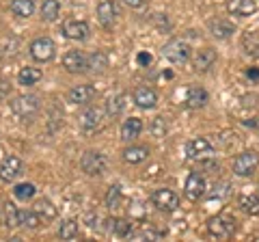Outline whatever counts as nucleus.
<instances>
[{
	"label": "nucleus",
	"mask_w": 259,
	"mask_h": 242,
	"mask_svg": "<svg viewBox=\"0 0 259 242\" xmlns=\"http://www.w3.org/2000/svg\"><path fill=\"white\" fill-rule=\"evenodd\" d=\"M218 169H221V165H218L214 158H209V156L199 158V165H197L199 173H218Z\"/></svg>",
	"instance_id": "c9c22d12"
},
{
	"label": "nucleus",
	"mask_w": 259,
	"mask_h": 242,
	"mask_svg": "<svg viewBox=\"0 0 259 242\" xmlns=\"http://www.w3.org/2000/svg\"><path fill=\"white\" fill-rule=\"evenodd\" d=\"M93 98H95V87H91V85H76L74 89H69V93H67V102L76 104V106L93 102Z\"/></svg>",
	"instance_id": "4468645a"
},
{
	"label": "nucleus",
	"mask_w": 259,
	"mask_h": 242,
	"mask_svg": "<svg viewBox=\"0 0 259 242\" xmlns=\"http://www.w3.org/2000/svg\"><path fill=\"white\" fill-rule=\"evenodd\" d=\"M147 158H149V149L143 147V145H132V147H127L123 151V160L127 165H141Z\"/></svg>",
	"instance_id": "4be33fe9"
},
{
	"label": "nucleus",
	"mask_w": 259,
	"mask_h": 242,
	"mask_svg": "<svg viewBox=\"0 0 259 242\" xmlns=\"http://www.w3.org/2000/svg\"><path fill=\"white\" fill-rule=\"evenodd\" d=\"M207 102H209V95H207L205 89H201V87H190L188 93H186V106L192 108V110L203 108Z\"/></svg>",
	"instance_id": "6ab92c4d"
},
{
	"label": "nucleus",
	"mask_w": 259,
	"mask_h": 242,
	"mask_svg": "<svg viewBox=\"0 0 259 242\" xmlns=\"http://www.w3.org/2000/svg\"><path fill=\"white\" fill-rule=\"evenodd\" d=\"M125 7H130V9H141V7L147 5V0H121Z\"/></svg>",
	"instance_id": "ea45409f"
},
{
	"label": "nucleus",
	"mask_w": 259,
	"mask_h": 242,
	"mask_svg": "<svg viewBox=\"0 0 259 242\" xmlns=\"http://www.w3.org/2000/svg\"><path fill=\"white\" fill-rule=\"evenodd\" d=\"M136 61H139V65H149V63H151V54L149 52H141Z\"/></svg>",
	"instance_id": "a19ab883"
},
{
	"label": "nucleus",
	"mask_w": 259,
	"mask_h": 242,
	"mask_svg": "<svg viewBox=\"0 0 259 242\" xmlns=\"http://www.w3.org/2000/svg\"><path fill=\"white\" fill-rule=\"evenodd\" d=\"M63 67L69 71V74H82L89 69V56L82 54L80 50H69L63 56Z\"/></svg>",
	"instance_id": "9d476101"
},
{
	"label": "nucleus",
	"mask_w": 259,
	"mask_h": 242,
	"mask_svg": "<svg viewBox=\"0 0 259 242\" xmlns=\"http://www.w3.org/2000/svg\"><path fill=\"white\" fill-rule=\"evenodd\" d=\"M0 212H3V206H0Z\"/></svg>",
	"instance_id": "37998d69"
},
{
	"label": "nucleus",
	"mask_w": 259,
	"mask_h": 242,
	"mask_svg": "<svg viewBox=\"0 0 259 242\" xmlns=\"http://www.w3.org/2000/svg\"><path fill=\"white\" fill-rule=\"evenodd\" d=\"M257 167H259V154L253 149L242 151V154H238L236 160H233V173H236L238 177L253 175L257 171Z\"/></svg>",
	"instance_id": "7ed1b4c3"
},
{
	"label": "nucleus",
	"mask_w": 259,
	"mask_h": 242,
	"mask_svg": "<svg viewBox=\"0 0 259 242\" xmlns=\"http://www.w3.org/2000/svg\"><path fill=\"white\" fill-rule=\"evenodd\" d=\"M5 225L9 229H18L22 225V210H18L13 204L5 206Z\"/></svg>",
	"instance_id": "bb28decb"
},
{
	"label": "nucleus",
	"mask_w": 259,
	"mask_h": 242,
	"mask_svg": "<svg viewBox=\"0 0 259 242\" xmlns=\"http://www.w3.org/2000/svg\"><path fill=\"white\" fill-rule=\"evenodd\" d=\"M61 15V3L59 0H44L41 5V18L46 22H56Z\"/></svg>",
	"instance_id": "cd10ccee"
},
{
	"label": "nucleus",
	"mask_w": 259,
	"mask_h": 242,
	"mask_svg": "<svg viewBox=\"0 0 259 242\" xmlns=\"http://www.w3.org/2000/svg\"><path fill=\"white\" fill-rule=\"evenodd\" d=\"M41 216H39L35 210H22V225H26L30 229H37L39 225H41Z\"/></svg>",
	"instance_id": "f704fd0d"
},
{
	"label": "nucleus",
	"mask_w": 259,
	"mask_h": 242,
	"mask_svg": "<svg viewBox=\"0 0 259 242\" xmlns=\"http://www.w3.org/2000/svg\"><path fill=\"white\" fill-rule=\"evenodd\" d=\"M143 132V121L139 117H130L123 121V126H121V141H134V139H139V134Z\"/></svg>",
	"instance_id": "aec40b11"
},
{
	"label": "nucleus",
	"mask_w": 259,
	"mask_h": 242,
	"mask_svg": "<svg viewBox=\"0 0 259 242\" xmlns=\"http://www.w3.org/2000/svg\"><path fill=\"white\" fill-rule=\"evenodd\" d=\"M35 192H37L35 184H28V182L18 184V186L13 188V195L18 197L20 201H28V199H32V197H35Z\"/></svg>",
	"instance_id": "473e14b6"
},
{
	"label": "nucleus",
	"mask_w": 259,
	"mask_h": 242,
	"mask_svg": "<svg viewBox=\"0 0 259 242\" xmlns=\"http://www.w3.org/2000/svg\"><path fill=\"white\" fill-rule=\"evenodd\" d=\"M28 50H30V56L37 63H50L56 56V46L50 37H37L35 42L30 44Z\"/></svg>",
	"instance_id": "39448f33"
},
{
	"label": "nucleus",
	"mask_w": 259,
	"mask_h": 242,
	"mask_svg": "<svg viewBox=\"0 0 259 242\" xmlns=\"http://www.w3.org/2000/svg\"><path fill=\"white\" fill-rule=\"evenodd\" d=\"M106 54L104 52H93L91 56H89V69H97V71H102L104 67H106Z\"/></svg>",
	"instance_id": "e433bc0d"
},
{
	"label": "nucleus",
	"mask_w": 259,
	"mask_h": 242,
	"mask_svg": "<svg viewBox=\"0 0 259 242\" xmlns=\"http://www.w3.org/2000/svg\"><path fill=\"white\" fill-rule=\"evenodd\" d=\"M121 199H123V195H121V186L119 184H112V186L108 188V192H106V206L112 210V208H119L121 206Z\"/></svg>",
	"instance_id": "72a5a7b5"
},
{
	"label": "nucleus",
	"mask_w": 259,
	"mask_h": 242,
	"mask_svg": "<svg viewBox=\"0 0 259 242\" xmlns=\"http://www.w3.org/2000/svg\"><path fill=\"white\" fill-rule=\"evenodd\" d=\"M106 167H108V160H106V156H104L102 151H84L82 158H80V169H82L87 175H91V177L104 175Z\"/></svg>",
	"instance_id": "f257e3e1"
},
{
	"label": "nucleus",
	"mask_w": 259,
	"mask_h": 242,
	"mask_svg": "<svg viewBox=\"0 0 259 242\" xmlns=\"http://www.w3.org/2000/svg\"><path fill=\"white\" fill-rule=\"evenodd\" d=\"M162 56L166 61H171L173 65H184L190 59V46L182 42V39H171V42L162 48Z\"/></svg>",
	"instance_id": "f03ea898"
},
{
	"label": "nucleus",
	"mask_w": 259,
	"mask_h": 242,
	"mask_svg": "<svg viewBox=\"0 0 259 242\" xmlns=\"http://www.w3.org/2000/svg\"><path fill=\"white\" fill-rule=\"evenodd\" d=\"M149 130H151V134L156 136V139H162V136L166 134V119L164 117H156V119L151 121Z\"/></svg>",
	"instance_id": "4c0bfd02"
},
{
	"label": "nucleus",
	"mask_w": 259,
	"mask_h": 242,
	"mask_svg": "<svg viewBox=\"0 0 259 242\" xmlns=\"http://www.w3.org/2000/svg\"><path fill=\"white\" fill-rule=\"evenodd\" d=\"M212 154H214V145L205 136H197V139L188 141V145H186V156L190 160H199V158H205Z\"/></svg>",
	"instance_id": "1a4fd4ad"
},
{
	"label": "nucleus",
	"mask_w": 259,
	"mask_h": 242,
	"mask_svg": "<svg viewBox=\"0 0 259 242\" xmlns=\"http://www.w3.org/2000/svg\"><path fill=\"white\" fill-rule=\"evenodd\" d=\"M205 192H207V184H205L203 173H199V171L188 173L186 184H184V195L190 201H199V199L205 197Z\"/></svg>",
	"instance_id": "423d86ee"
},
{
	"label": "nucleus",
	"mask_w": 259,
	"mask_h": 242,
	"mask_svg": "<svg viewBox=\"0 0 259 242\" xmlns=\"http://www.w3.org/2000/svg\"><path fill=\"white\" fill-rule=\"evenodd\" d=\"M41 78H44V71L41 69H37V67H24V69H20V74H18V83L24 85V87H32V85H37Z\"/></svg>",
	"instance_id": "393cba45"
},
{
	"label": "nucleus",
	"mask_w": 259,
	"mask_h": 242,
	"mask_svg": "<svg viewBox=\"0 0 259 242\" xmlns=\"http://www.w3.org/2000/svg\"><path fill=\"white\" fill-rule=\"evenodd\" d=\"M134 104L139 108H145V110H149V108H153L158 104V95H156V91L153 89H149V87H139L134 91Z\"/></svg>",
	"instance_id": "a211bd4d"
},
{
	"label": "nucleus",
	"mask_w": 259,
	"mask_h": 242,
	"mask_svg": "<svg viewBox=\"0 0 259 242\" xmlns=\"http://www.w3.org/2000/svg\"><path fill=\"white\" fill-rule=\"evenodd\" d=\"M231 195V184L229 182H221V184H216L214 190H212V199H227Z\"/></svg>",
	"instance_id": "58836bf2"
},
{
	"label": "nucleus",
	"mask_w": 259,
	"mask_h": 242,
	"mask_svg": "<svg viewBox=\"0 0 259 242\" xmlns=\"http://www.w3.org/2000/svg\"><path fill=\"white\" fill-rule=\"evenodd\" d=\"M35 212L41 216L44 221H52V219H56V206H52V201L50 199H39V201H35Z\"/></svg>",
	"instance_id": "a878e982"
},
{
	"label": "nucleus",
	"mask_w": 259,
	"mask_h": 242,
	"mask_svg": "<svg viewBox=\"0 0 259 242\" xmlns=\"http://www.w3.org/2000/svg\"><path fill=\"white\" fill-rule=\"evenodd\" d=\"M117 15H119V7H117V3H112V0H102V3L97 5V20H100L104 28H110L112 24H115Z\"/></svg>",
	"instance_id": "ddd939ff"
},
{
	"label": "nucleus",
	"mask_w": 259,
	"mask_h": 242,
	"mask_svg": "<svg viewBox=\"0 0 259 242\" xmlns=\"http://www.w3.org/2000/svg\"><path fill=\"white\" fill-rule=\"evenodd\" d=\"M9 11L13 15H18V18H30L35 13V3L32 0H11Z\"/></svg>",
	"instance_id": "b1692460"
},
{
	"label": "nucleus",
	"mask_w": 259,
	"mask_h": 242,
	"mask_svg": "<svg viewBox=\"0 0 259 242\" xmlns=\"http://www.w3.org/2000/svg\"><path fill=\"white\" fill-rule=\"evenodd\" d=\"M63 35L71 39V42H84L89 37V24L78 20H67L63 24Z\"/></svg>",
	"instance_id": "2eb2a0df"
},
{
	"label": "nucleus",
	"mask_w": 259,
	"mask_h": 242,
	"mask_svg": "<svg viewBox=\"0 0 259 242\" xmlns=\"http://www.w3.org/2000/svg\"><path fill=\"white\" fill-rule=\"evenodd\" d=\"M11 110L20 119H32L39 112V98L37 95H18L11 102Z\"/></svg>",
	"instance_id": "20e7f679"
},
{
	"label": "nucleus",
	"mask_w": 259,
	"mask_h": 242,
	"mask_svg": "<svg viewBox=\"0 0 259 242\" xmlns=\"http://www.w3.org/2000/svg\"><path fill=\"white\" fill-rule=\"evenodd\" d=\"M248 78H259V69H248Z\"/></svg>",
	"instance_id": "79ce46f5"
},
{
	"label": "nucleus",
	"mask_w": 259,
	"mask_h": 242,
	"mask_svg": "<svg viewBox=\"0 0 259 242\" xmlns=\"http://www.w3.org/2000/svg\"><path fill=\"white\" fill-rule=\"evenodd\" d=\"M78 126L82 132H95L102 128V110L100 108H87L78 115Z\"/></svg>",
	"instance_id": "f8f14e48"
},
{
	"label": "nucleus",
	"mask_w": 259,
	"mask_h": 242,
	"mask_svg": "<svg viewBox=\"0 0 259 242\" xmlns=\"http://www.w3.org/2000/svg\"><path fill=\"white\" fill-rule=\"evenodd\" d=\"M106 223H108V231L115 233V236H119V238H127V236L134 233L132 223L125 221V219H108Z\"/></svg>",
	"instance_id": "5701e85b"
},
{
	"label": "nucleus",
	"mask_w": 259,
	"mask_h": 242,
	"mask_svg": "<svg viewBox=\"0 0 259 242\" xmlns=\"http://www.w3.org/2000/svg\"><path fill=\"white\" fill-rule=\"evenodd\" d=\"M216 50L214 48H203V50H199L197 56H194V69L201 71V74H205V71H209L214 67L216 63Z\"/></svg>",
	"instance_id": "dca6fc26"
},
{
	"label": "nucleus",
	"mask_w": 259,
	"mask_h": 242,
	"mask_svg": "<svg viewBox=\"0 0 259 242\" xmlns=\"http://www.w3.org/2000/svg\"><path fill=\"white\" fill-rule=\"evenodd\" d=\"M227 11L231 15H238V18H248L257 11V3L255 0H229L227 3Z\"/></svg>",
	"instance_id": "f3484780"
},
{
	"label": "nucleus",
	"mask_w": 259,
	"mask_h": 242,
	"mask_svg": "<svg viewBox=\"0 0 259 242\" xmlns=\"http://www.w3.org/2000/svg\"><path fill=\"white\" fill-rule=\"evenodd\" d=\"M59 238L61 240H76L78 238V223L74 219H67L61 223V229H59Z\"/></svg>",
	"instance_id": "2f4dec72"
},
{
	"label": "nucleus",
	"mask_w": 259,
	"mask_h": 242,
	"mask_svg": "<svg viewBox=\"0 0 259 242\" xmlns=\"http://www.w3.org/2000/svg\"><path fill=\"white\" fill-rule=\"evenodd\" d=\"M125 108V95H112L106 102V115L108 117H119Z\"/></svg>",
	"instance_id": "c756f323"
},
{
	"label": "nucleus",
	"mask_w": 259,
	"mask_h": 242,
	"mask_svg": "<svg viewBox=\"0 0 259 242\" xmlns=\"http://www.w3.org/2000/svg\"><path fill=\"white\" fill-rule=\"evenodd\" d=\"M207 231L214 238H223V240L231 238L233 231H236V219H231V216H214L207 223Z\"/></svg>",
	"instance_id": "0eeeda50"
},
{
	"label": "nucleus",
	"mask_w": 259,
	"mask_h": 242,
	"mask_svg": "<svg viewBox=\"0 0 259 242\" xmlns=\"http://www.w3.org/2000/svg\"><path fill=\"white\" fill-rule=\"evenodd\" d=\"M151 204L158 210H162V212H175V210L180 208V197L168 188H158L151 195Z\"/></svg>",
	"instance_id": "6e6552de"
},
{
	"label": "nucleus",
	"mask_w": 259,
	"mask_h": 242,
	"mask_svg": "<svg viewBox=\"0 0 259 242\" xmlns=\"http://www.w3.org/2000/svg\"><path fill=\"white\" fill-rule=\"evenodd\" d=\"M242 48H244V52L248 56L259 59V35L257 33H246L244 37H242Z\"/></svg>",
	"instance_id": "c85d7f7f"
},
{
	"label": "nucleus",
	"mask_w": 259,
	"mask_h": 242,
	"mask_svg": "<svg viewBox=\"0 0 259 242\" xmlns=\"http://www.w3.org/2000/svg\"><path fill=\"white\" fill-rule=\"evenodd\" d=\"M238 204L246 214H250V216L259 214V195H242L238 199Z\"/></svg>",
	"instance_id": "7c9ffc66"
},
{
	"label": "nucleus",
	"mask_w": 259,
	"mask_h": 242,
	"mask_svg": "<svg viewBox=\"0 0 259 242\" xmlns=\"http://www.w3.org/2000/svg\"><path fill=\"white\" fill-rule=\"evenodd\" d=\"M24 171V163L18 156H5L0 163V180L3 182H13L15 177H20Z\"/></svg>",
	"instance_id": "9b49d317"
},
{
	"label": "nucleus",
	"mask_w": 259,
	"mask_h": 242,
	"mask_svg": "<svg viewBox=\"0 0 259 242\" xmlns=\"http://www.w3.org/2000/svg\"><path fill=\"white\" fill-rule=\"evenodd\" d=\"M207 28L216 39H229L233 33H236V26L227 20H209L207 22Z\"/></svg>",
	"instance_id": "412c9836"
}]
</instances>
